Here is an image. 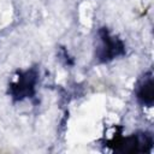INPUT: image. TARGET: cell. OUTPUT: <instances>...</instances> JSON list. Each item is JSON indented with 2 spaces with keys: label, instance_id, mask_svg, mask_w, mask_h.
Returning <instances> with one entry per match:
<instances>
[{
  "label": "cell",
  "instance_id": "1",
  "mask_svg": "<svg viewBox=\"0 0 154 154\" xmlns=\"http://www.w3.org/2000/svg\"><path fill=\"white\" fill-rule=\"evenodd\" d=\"M126 53L125 43L117 35L112 34L107 28H100L97 30V43L95 47V59L101 63H111Z\"/></svg>",
  "mask_w": 154,
  "mask_h": 154
},
{
  "label": "cell",
  "instance_id": "2",
  "mask_svg": "<svg viewBox=\"0 0 154 154\" xmlns=\"http://www.w3.org/2000/svg\"><path fill=\"white\" fill-rule=\"evenodd\" d=\"M37 67H29L17 72L14 78L8 83L7 94L13 101H23L34 97L38 83Z\"/></svg>",
  "mask_w": 154,
  "mask_h": 154
},
{
  "label": "cell",
  "instance_id": "3",
  "mask_svg": "<svg viewBox=\"0 0 154 154\" xmlns=\"http://www.w3.org/2000/svg\"><path fill=\"white\" fill-rule=\"evenodd\" d=\"M107 144L120 153H146L152 150L153 136L149 132L141 131L125 137H113Z\"/></svg>",
  "mask_w": 154,
  "mask_h": 154
},
{
  "label": "cell",
  "instance_id": "4",
  "mask_svg": "<svg viewBox=\"0 0 154 154\" xmlns=\"http://www.w3.org/2000/svg\"><path fill=\"white\" fill-rule=\"evenodd\" d=\"M135 97L137 102L146 107H152L154 103V82L153 71L149 70L137 81L135 85Z\"/></svg>",
  "mask_w": 154,
  "mask_h": 154
}]
</instances>
